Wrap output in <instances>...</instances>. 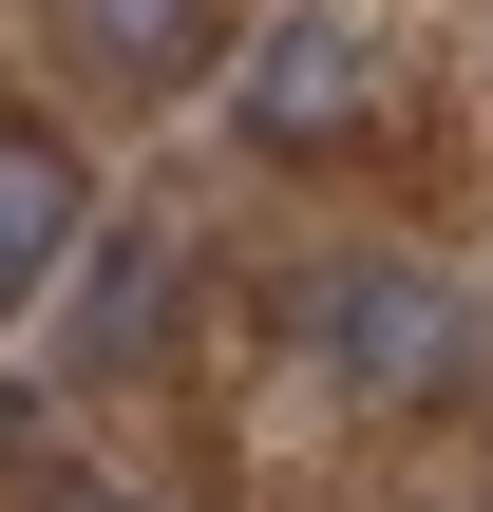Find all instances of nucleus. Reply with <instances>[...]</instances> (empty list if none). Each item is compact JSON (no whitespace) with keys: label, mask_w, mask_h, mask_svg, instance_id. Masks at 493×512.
I'll use <instances>...</instances> for the list:
<instances>
[{"label":"nucleus","mask_w":493,"mask_h":512,"mask_svg":"<svg viewBox=\"0 0 493 512\" xmlns=\"http://www.w3.org/2000/svg\"><path fill=\"white\" fill-rule=\"evenodd\" d=\"M304 361H323L342 399H380V418L493 399V323L437 285V266H323V285H304Z\"/></svg>","instance_id":"1"},{"label":"nucleus","mask_w":493,"mask_h":512,"mask_svg":"<svg viewBox=\"0 0 493 512\" xmlns=\"http://www.w3.org/2000/svg\"><path fill=\"white\" fill-rule=\"evenodd\" d=\"M361 95H380L361 19H266V38L228 57V114H247L266 152H323V133H361Z\"/></svg>","instance_id":"2"},{"label":"nucleus","mask_w":493,"mask_h":512,"mask_svg":"<svg viewBox=\"0 0 493 512\" xmlns=\"http://www.w3.org/2000/svg\"><path fill=\"white\" fill-rule=\"evenodd\" d=\"M76 19V57L114 76V95H190L209 57H228V0H57Z\"/></svg>","instance_id":"3"},{"label":"nucleus","mask_w":493,"mask_h":512,"mask_svg":"<svg viewBox=\"0 0 493 512\" xmlns=\"http://www.w3.org/2000/svg\"><path fill=\"white\" fill-rule=\"evenodd\" d=\"M171 285H190V247H171V228H114L95 285H76V361H95V380L152 361V342H171Z\"/></svg>","instance_id":"4"},{"label":"nucleus","mask_w":493,"mask_h":512,"mask_svg":"<svg viewBox=\"0 0 493 512\" xmlns=\"http://www.w3.org/2000/svg\"><path fill=\"white\" fill-rule=\"evenodd\" d=\"M57 247H76V152H57L38 114H0V304H19Z\"/></svg>","instance_id":"5"},{"label":"nucleus","mask_w":493,"mask_h":512,"mask_svg":"<svg viewBox=\"0 0 493 512\" xmlns=\"http://www.w3.org/2000/svg\"><path fill=\"white\" fill-rule=\"evenodd\" d=\"M38 512H152L133 475H38Z\"/></svg>","instance_id":"6"}]
</instances>
